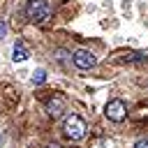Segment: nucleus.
Masks as SVG:
<instances>
[{
    "label": "nucleus",
    "mask_w": 148,
    "mask_h": 148,
    "mask_svg": "<svg viewBox=\"0 0 148 148\" xmlns=\"http://www.w3.org/2000/svg\"><path fill=\"white\" fill-rule=\"evenodd\" d=\"M62 130H65V136H67V139L79 141V139H83V136H86V130H88V127H86V120H83L81 116L72 113V116H67V118H65Z\"/></svg>",
    "instance_id": "obj_2"
},
{
    "label": "nucleus",
    "mask_w": 148,
    "mask_h": 148,
    "mask_svg": "<svg viewBox=\"0 0 148 148\" xmlns=\"http://www.w3.org/2000/svg\"><path fill=\"white\" fill-rule=\"evenodd\" d=\"M12 58H14V62H23V60L28 58V51H25V46H23L21 42H16V44H14V51H12Z\"/></svg>",
    "instance_id": "obj_6"
},
{
    "label": "nucleus",
    "mask_w": 148,
    "mask_h": 148,
    "mask_svg": "<svg viewBox=\"0 0 148 148\" xmlns=\"http://www.w3.org/2000/svg\"><path fill=\"white\" fill-rule=\"evenodd\" d=\"M104 116H106L109 120H113V123H123L125 116H127L125 102H123V99H111V102L104 106Z\"/></svg>",
    "instance_id": "obj_3"
},
{
    "label": "nucleus",
    "mask_w": 148,
    "mask_h": 148,
    "mask_svg": "<svg viewBox=\"0 0 148 148\" xmlns=\"http://www.w3.org/2000/svg\"><path fill=\"white\" fill-rule=\"evenodd\" d=\"M46 111H49V116H51V118H58V116L65 111V99L56 95L53 99H49V104H46Z\"/></svg>",
    "instance_id": "obj_5"
},
{
    "label": "nucleus",
    "mask_w": 148,
    "mask_h": 148,
    "mask_svg": "<svg viewBox=\"0 0 148 148\" xmlns=\"http://www.w3.org/2000/svg\"><path fill=\"white\" fill-rule=\"evenodd\" d=\"M5 30H7V25H5V23H0V39L5 37Z\"/></svg>",
    "instance_id": "obj_9"
},
{
    "label": "nucleus",
    "mask_w": 148,
    "mask_h": 148,
    "mask_svg": "<svg viewBox=\"0 0 148 148\" xmlns=\"http://www.w3.org/2000/svg\"><path fill=\"white\" fill-rule=\"evenodd\" d=\"M134 148H148V139H141V141H136V143H134Z\"/></svg>",
    "instance_id": "obj_8"
},
{
    "label": "nucleus",
    "mask_w": 148,
    "mask_h": 148,
    "mask_svg": "<svg viewBox=\"0 0 148 148\" xmlns=\"http://www.w3.org/2000/svg\"><path fill=\"white\" fill-rule=\"evenodd\" d=\"M72 62H74L79 69H90V67H95V65H97V58H95L90 51L79 49L76 53H72Z\"/></svg>",
    "instance_id": "obj_4"
},
{
    "label": "nucleus",
    "mask_w": 148,
    "mask_h": 148,
    "mask_svg": "<svg viewBox=\"0 0 148 148\" xmlns=\"http://www.w3.org/2000/svg\"><path fill=\"white\" fill-rule=\"evenodd\" d=\"M25 14H28V18H30L32 23L42 25V23L49 21L51 9H49V2H46V0H28V5H25Z\"/></svg>",
    "instance_id": "obj_1"
},
{
    "label": "nucleus",
    "mask_w": 148,
    "mask_h": 148,
    "mask_svg": "<svg viewBox=\"0 0 148 148\" xmlns=\"http://www.w3.org/2000/svg\"><path fill=\"white\" fill-rule=\"evenodd\" d=\"M46 148H60V146H56V143H51V146H46Z\"/></svg>",
    "instance_id": "obj_10"
},
{
    "label": "nucleus",
    "mask_w": 148,
    "mask_h": 148,
    "mask_svg": "<svg viewBox=\"0 0 148 148\" xmlns=\"http://www.w3.org/2000/svg\"><path fill=\"white\" fill-rule=\"evenodd\" d=\"M32 81H35V83H44V81H46V72H44V69H37L35 76H32Z\"/></svg>",
    "instance_id": "obj_7"
}]
</instances>
